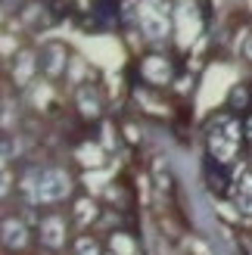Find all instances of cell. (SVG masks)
Segmentation results:
<instances>
[{"label":"cell","mask_w":252,"mask_h":255,"mask_svg":"<svg viewBox=\"0 0 252 255\" xmlns=\"http://www.w3.org/2000/svg\"><path fill=\"white\" fill-rule=\"evenodd\" d=\"M72 190V177L62 171V168H47L41 174V184H37V196L34 202H59L66 199Z\"/></svg>","instance_id":"obj_1"},{"label":"cell","mask_w":252,"mask_h":255,"mask_svg":"<svg viewBox=\"0 0 252 255\" xmlns=\"http://www.w3.org/2000/svg\"><path fill=\"white\" fill-rule=\"evenodd\" d=\"M140 28L146 31V37H165L168 34V19L165 12H159L156 6H140Z\"/></svg>","instance_id":"obj_2"},{"label":"cell","mask_w":252,"mask_h":255,"mask_svg":"<svg viewBox=\"0 0 252 255\" xmlns=\"http://www.w3.org/2000/svg\"><path fill=\"white\" fill-rule=\"evenodd\" d=\"M41 240H44V246L59 249L62 243H66V221H62L59 215H50V218H44V221H41Z\"/></svg>","instance_id":"obj_3"},{"label":"cell","mask_w":252,"mask_h":255,"mask_svg":"<svg viewBox=\"0 0 252 255\" xmlns=\"http://www.w3.org/2000/svg\"><path fill=\"white\" fill-rule=\"evenodd\" d=\"M209 146H212V152H215V159H218V162H231V159H234V152H237V143H234V140L224 134V131H212Z\"/></svg>","instance_id":"obj_4"},{"label":"cell","mask_w":252,"mask_h":255,"mask_svg":"<svg viewBox=\"0 0 252 255\" xmlns=\"http://www.w3.org/2000/svg\"><path fill=\"white\" fill-rule=\"evenodd\" d=\"M3 243H6V249H22L28 243V231H25L22 221H12V218L3 221Z\"/></svg>","instance_id":"obj_5"},{"label":"cell","mask_w":252,"mask_h":255,"mask_svg":"<svg viewBox=\"0 0 252 255\" xmlns=\"http://www.w3.org/2000/svg\"><path fill=\"white\" fill-rule=\"evenodd\" d=\"M66 50H62L59 44H50L47 50H44V72L50 75V78H56V75L66 69Z\"/></svg>","instance_id":"obj_6"},{"label":"cell","mask_w":252,"mask_h":255,"mask_svg":"<svg viewBox=\"0 0 252 255\" xmlns=\"http://www.w3.org/2000/svg\"><path fill=\"white\" fill-rule=\"evenodd\" d=\"M34 75V56L31 53H22L16 59V69H12V78H16V84H28Z\"/></svg>","instance_id":"obj_7"},{"label":"cell","mask_w":252,"mask_h":255,"mask_svg":"<svg viewBox=\"0 0 252 255\" xmlns=\"http://www.w3.org/2000/svg\"><path fill=\"white\" fill-rule=\"evenodd\" d=\"M143 75L149 81H165L168 78V62L165 59H159V56H149L143 62Z\"/></svg>","instance_id":"obj_8"},{"label":"cell","mask_w":252,"mask_h":255,"mask_svg":"<svg viewBox=\"0 0 252 255\" xmlns=\"http://www.w3.org/2000/svg\"><path fill=\"white\" fill-rule=\"evenodd\" d=\"M78 162L81 165H91V168H100V165H103V149L84 143V146H78Z\"/></svg>","instance_id":"obj_9"},{"label":"cell","mask_w":252,"mask_h":255,"mask_svg":"<svg viewBox=\"0 0 252 255\" xmlns=\"http://www.w3.org/2000/svg\"><path fill=\"white\" fill-rule=\"evenodd\" d=\"M78 106H81V116H87V119H97L100 116V100L91 91H81L78 94Z\"/></svg>","instance_id":"obj_10"},{"label":"cell","mask_w":252,"mask_h":255,"mask_svg":"<svg viewBox=\"0 0 252 255\" xmlns=\"http://www.w3.org/2000/svg\"><path fill=\"white\" fill-rule=\"evenodd\" d=\"M75 218H78V224L94 221V218H97V206H94V199H78V202H75Z\"/></svg>","instance_id":"obj_11"},{"label":"cell","mask_w":252,"mask_h":255,"mask_svg":"<svg viewBox=\"0 0 252 255\" xmlns=\"http://www.w3.org/2000/svg\"><path fill=\"white\" fill-rule=\"evenodd\" d=\"M112 252L116 255H134V243L125 234H112Z\"/></svg>","instance_id":"obj_12"},{"label":"cell","mask_w":252,"mask_h":255,"mask_svg":"<svg viewBox=\"0 0 252 255\" xmlns=\"http://www.w3.org/2000/svg\"><path fill=\"white\" fill-rule=\"evenodd\" d=\"M75 249H78V255H100V246L94 237H81L78 243H75Z\"/></svg>","instance_id":"obj_13"},{"label":"cell","mask_w":252,"mask_h":255,"mask_svg":"<svg viewBox=\"0 0 252 255\" xmlns=\"http://www.w3.org/2000/svg\"><path fill=\"white\" fill-rule=\"evenodd\" d=\"M237 209H240V212H246V215H252V196L240 193V196H237Z\"/></svg>","instance_id":"obj_14"},{"label":"cell","mask_w":252,"mask_h":255,"mask_svg":"<svg viewBox=\"0 0 252 255\" xmlns=\"http://www.w3.org/2000/svg\"><path fill=\"white\" fill-rule=\"evenodd\" d=\"M224 134H228L234 143H237V140H240V125H237V122H228V125H224Z\"/></svg>","instance_id":"obj_15"},{"label":"cell","mask_w":252,"mask_h":255,"mask_svg":"<svg viewBox=\"0 0 252 255\" xmlns=\"http://www.w3.org/2000/svg\"><path fill=\"white\" fill-rule=\"evenodd\" d=\"M240 193L252 196V174H246V177H243V187H240Z\"/></svg>","instance_id":"obj_16"},{"label":"cell","mask_w":252,"mask_h":255,"mask_svg":"<svg viewBox=\"0 0 252 255\" xmlns=\"http://www.w3.org/2000/svg\"><path fill=\"white\" fill-rule=\"evenodd\" d=\"M112 140H116V137H112V128H103V146L106 149L112 146Z\"/></svg>","instance_id":"obj_17"},{"label":"cell","mask_w":252,"mask_h":255,"mask_svg":"<svg viewBox=\"0 0 252 255\" xmlns=\"http://www.w3.org/2000/svg\"><path fill=\"white\" fill-rule=\"evenodd\" d=\"M243 50H246V56L252 59V37H249V41H246V47H243Z\"/></svg>","instance_id":"obj_18"},{"label":"cell","mask_w":252,"mask_h":255,"mask_svg":"<svg viewBox=\"0 0 252 255\" xmlns=\"http://www.w3.org/2000/svg\"><path fill=\"white\" fill-rule=\"evenodd\" d=\"M246 134H249V137H252V119H249V122H246Z\"/></svg>","instance_id":"obj_19"},{"label":"cell","mask_w":252,"mask_h":255,"mask_svg":"<svg viewBox=\"0 0 252 255\" xmlns=\"http://www.w3.org/2000/svg\"><path fill=\"white\" fill-rule=\"evenodd\" d=\"M109 255H116V252H109Z\"/></svg>","instance_id":"obj_20"}]
</instances>
